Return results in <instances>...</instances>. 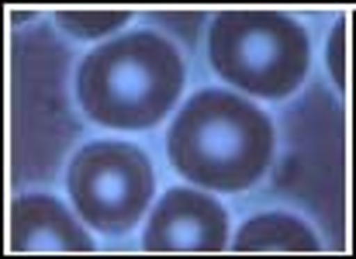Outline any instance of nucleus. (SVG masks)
Masks as SVG:
<instances>
[{
	"label": "nucleus",
	"mask_w": 356,
	"mask_h": 259,
	"mask_svg": "<svg viewBox=\"0 0 356 259\" xmlns=\"http://www.w3.org/2000/svg\"><path fill=\"white\" fill-rule=\"evenodd\" d=\"M166 152L173 169L197 187L245 190L273 159V125L229 90H201L180 108Z\"/></svg>",
	"instance_id": "f257e3e1"
},
{
	"label": "nucleus",
	"mask_w": 356,
	"mask_h": 259,
	"mask_svg": "<svg viewBox=\"0 0 356 259\" xmlns=\"http://www.w3.org/2000/svg\"><path fill=\"white\" fill-rule=\"evenodd\" d=\"M184 90L180 49L152 31H131L94 49L76 76V94L97 125L142 131L159 125Z\"/></svg>",
	"instance_id": "f03ea898"
},
{
	"label": "nucleus",
	"mask_w": 356,
	"mask_h": 259,
	"mask_svg": "<svg viewBox=\"0 0 356 259\" xmlns=\"http://www.w3.org/2000/svg\"><path fill=\"white\" fill-rule=\"evenodd\" d=\"M208 56L222 80L252 97L280 101L308 73V35L277 10H225L211 24Z\"/></svg>",
	"instance_id": "7ed1b4c3"
},
{
	"label": "nucleus",
	"mask_w": 356,
	"mask_h": 259,
	"mask_svg": "<svg viewBox=\"0 0 356 259\" xmlns=\"http://www.w3.org/2000/svg\"><path fill=\"white\" fill-rule=\"evenodd\" d=\"M66 187L76 215L97 232L121 235L149 208L156 176L142 149L128 142H90L70 162Z\"/></svg>",
	"instance_id": "20e7f679"
},
{
	"label": "nucleus",
	"mask_w": 356,
	"mask_h": 259,
	"mask_svg": "<svg viewBox=\"0 0 356 259\" xmlns=\"http://www.w3.org/2000/svg\"><path fill=\"white\" fill-rule=\"evenodd\" d=\"M229 246L225 208L204 190H170L149 215L145 253H222Z\"/></svg>",
	"instance_id": "39448f33"
},
{
	"label": "nucleus",
	"mask_w": 356,
	"mask_h": 259,
	"mask_svg": "<svg viewBox=\"0 0 356 259\" xmlns=\"http://www.w3.org/2000/svg\"><path fill=\"white\" fill-rule=\"evenodd\" d=\"M10 253H94V242L56 197L24 194L10 204Z\"/></svg>",
	"instance_id": "423d86ee"
},
{
	"label": "nucleus",
	"mask_w": 356,
	"mask_h": 259,
	"mask_svg": "<svg viewBox=\"0 0 356 259\" xmlns=\"http://www.w3.org/2000/svg\"><path fill=\"white\" fill-rule=\"evenodd\" d=\"M236 253H318L315 232L291 215H259L238 228Z\"/></svg>",
	"instance_id": "0eeeda50"
},
{
	"label": "nucleus",
	"mask_w": 356,
	"mask_h": 259,
	"mask_svg": "<svg viewBox=\"0 0 356 259\" xmlns=\"http://www.w3.org/2000/svg\"><path fill=\"white\" fill-rule=\"evenodd\" d=\"M56 21L63 31H70L76 38H104V35L124 28L128 10H59Z\"/></svg>",
	"instance_id": "6e6552de"
},
{
	"label": "nucleus",
	"mask_w": 356,
	"mask_h": 259,
	"mask_svg": "<svg viewBox=\"0 0 356 259\" xmlns=\"http://www.w3.org/2000/svg\"><path fill=\"white\" fill-rule=\"evenodd\" d=\"M346 35H350V24L339 21L336 31H332V42H329V66H332V80L339 90H350V73H346Z\"/></svg>",
	"instance_id": "1a4fd4ad"
}]
</instances>
